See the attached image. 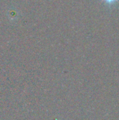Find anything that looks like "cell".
Segmentation results:
<instances>
[{
	"label": "cell",
	"mask_w": 119,
	"mask_h": 120,
	"mask_svg": "<svg viewBox=\"0 0 119 120\" xmlns=\"http://www.w3.org/2000/svg\"><path fill=\"white\" fill-rule=\"evenodd\" d=\"M101 1L109 11L114 9L119 4V0H101Z\"/></svg>",
	"instance_id": "cell-1"
}]
</instances>
